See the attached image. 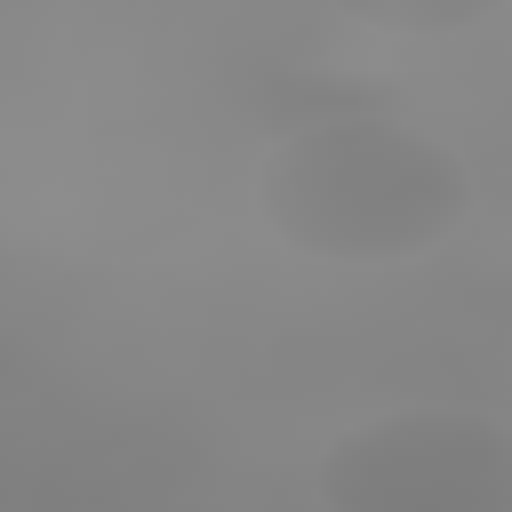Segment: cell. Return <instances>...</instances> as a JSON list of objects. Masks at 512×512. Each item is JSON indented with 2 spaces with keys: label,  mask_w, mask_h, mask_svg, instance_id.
<instances>
[{
  "label": "cell",
  "mask_w": 512,
  "mask_h": 512,
  "mask_svg": "<svg viewBox=\"0 0 512 512\" xmlns=\"http://www.w3.org/2000/svg\"><path fill=\"white\" fill-rule=\"evenodd\" d=\"M320 512H512V424L488 408H384L344 424L312 472Z\"/></svg>",
  "instance_id": "cell-2"
},
{
  "label": "cell",
  "mask_w": 512,
  "mask_h": 512,
  "mask_svg": "<svg viewBox=\"0 0 512 512\" xmlns=\"http://www.w3.org/2000/svg\"><path fill=\"white\" fill-rule=\"evenodd\" d=\"M264 224L320 264H408L472 216V168L416 120L328 112L296 120L256 160Z\"/></svg>",
  "instance_id": "cell-1"
},
{
  "label": "cell",
  "mask_w": 512,
  "mask_h": 512,
  "mask_svg": "<svg viewBox=\"0 0 512 512\" xmlns=\"http://www.w3.org/2000/svg\"><path fill=\"white\" fill-rule=\"evenodd\" d=\"M328 8L368 32H392V40H448V32L488 24L504 0H328Z\"/></svg>",
  "instance_id": "cell-3"
}]
</instances>
